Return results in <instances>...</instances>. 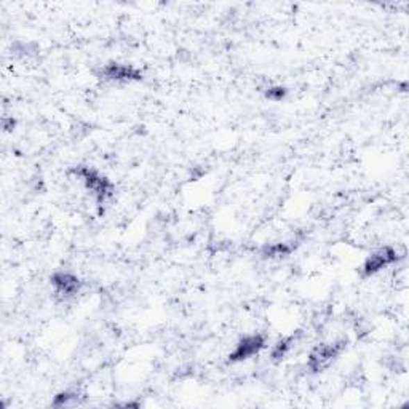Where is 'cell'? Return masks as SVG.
Returning a JSON list of instances; mask_svg holds the SVG:
<instances>
[{
	"mask_svg": "<svg viewBox=\"0 0 409 409\" xmlns=\"http://www.w3.org/2000/svg\"><path fill=\"white\" fill-rule=\"evenodd\" d=\"M103 74L106 76V78H109V81H117V82H130V81H140L141 78V72L136 71L135 67L126 66V65H117V62L106 66Z\"/></svg>",
	"mask_w": 409,
	"mask_h": 409,
	"instance_id": "6",
	"label": "cell"
},
{
	"mask_svg": "<svg viewBox=\"0 0 409 409\" xmlns=\"http://www.w3.org/2000/svg\"><path fill=\"white\" fill-rule=\"evenodd\" d=\"M397 261V251L392 248H382L376 251L373 256H369L368 261L365 262L363 272L365 275H374L384 267H389L392 262Z\"/></svg>",
	"mask_w": 409,
	"mask_h": 409,
	"instance_id": "5",
	"label": "cell"
},
{
	"mask_svg": "<svg viewBox=\"0 0 409 409\" xmlns=\"http://www.w3.org/2000/svg\"><path fill=\"white\" fill-rule=\"evenodd\" d=\"M265 345V339L261 334H251L240 339V342L235 345V350L231 353V361H243L251 358L253 355H258Z\"/></svg>",
	"mask_w": 409,
	"mask_h": 409,
	"instance_id": "3",
	"label": "cell"
},
{
	"mask_svg": "<svg viewBox=\"0 0 409 409\" xmlns=\"http://www.w3.org/2000/svg\"><path fill=\"white\" fill-rule=\"evenodd\" d=\"M51 285L56 294L62 297H71L81 290V280L76 275L67 272H58L51 277Z\"/></svg>",
	"mask_w": 409,
	"mask_h": 409,
	"instance_id": "4",
	"label": "cell"
},
{
	"mask_svg": "<svg viewBox=\"0 0 409 409\" xmlns=\"http://www.w3.org/2000/svg\"><path fill=\"white\" fill-rule=\"evenodd\" d=\"M342 344H322L312 350L307 366L313 371V373H320L333 363V360L341 353Z\"/></svg>",
	"mask_w": 409,
	"mask_h": 409,
	"instance_id": "2",
	"label": "cell"
},
{
	"mask_svg": "<svg viewBox=\"0 0 409 409\" xmlns=\"http://www.w3.org/2000/svg\"><path fill=\"white\" fill-rule=\"evenodd\" d=\"M76 173L82 178L85 187L92 190L99 201H104L108 197L112 195V184L104 176H101L98 172H94L92 168H81L76 169Z\"/></svg>",
	"mask_w": 409,
	"mask_h": 409,
	"instance_id": "1",
	"label": "cell"
}]
</instances>
